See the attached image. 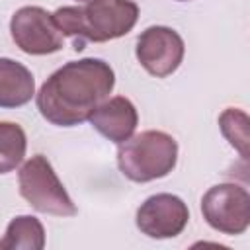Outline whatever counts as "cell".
<instances>
[{
    "instance_id": "1",
    "label": "cell",
    "mask_w": 250,
    "mask_h": 250,
    "mask_svg": "<svg viewBox=\"0 0 250 250\" xmlns=\"http://www.w3.org/2000/svg\"><path fill=\"white\" fill-rule=\"evenodd\" d=\"M113 86L115 72L109 62L94 57L70 61L43 82L35 94L37 109L51 125L74 127L88 121Z\"/></svg>"
},
{
    "instance_id": "2",
    "label": "cell",
    "mask_w": 250,
    "mask_h": 250,
    "mask_svg": "<svg viewBox=\"0 0 250 250\" xmlns=\"http://www.w3.org/2000/svg\"><path fill=\"white\" fill-rule=\"evenodd\" d=\"M139 20V6L133 0H90L84 6H62L53 14L59 31L74 39V49L86 41L104 43L129 33Z\"/></svg>"
},
{
    "instance_id": "3",
    "label": "cell",
    "mask_w": 250,
    "mask_h": 250,
    "mask_svg": "<svg viewBox=\"0 0 250 250\" xmlns=\"http://www.w3.org/2000/svg\"><path fill=\"white\" fill-rule=\"evenodd\" d=\"M178 162V143L164 131L131 135L117 148V166L125 178L137 184L168 176Z\"/></svg>"
},
{
    "instance_id": "4",
    "label": "cell",
    "mask_w": 250,
    "mask_h": 250,
    "mask_svg": "<svg viewBox=\"0 0 250 250\" xmlns=\"http://www.w3.org/2000/svg\"><path fill=\"white\" fill-rule=\"evenodd\" d=\"M20 195L39 213L74 217L78 213L51 162L43 154L31 156L18 172Z\"/></svg>"
},
{
    "instance_id": "5",
    "label": "cell",
    "mask_w": 250,
    "mask_h": 250,
    "mask_svg": "<svg viewBox=\"0 0 250 250\" xmlns=\"http://www.w3.org/2000/svg\"><path fill=\"white\" fill-rule=\"evenodd\" d=\"M201 213L211 229L229 236L242 234L250 225V193L238 184H217L201 197Z\"/></svg>"
},
{
    "instance_id": "6",
    "label": "cell",
    "mask_w": 250,
    "mask_h": 250,
    "mask_svg": "<svg viewBox=\"0 0 250 250\" xmlns=\"http://www.w3.org/2000/svg\"><path fill=\"white\" fill-rule=\"evenodd\" d=\"M10 33L14 43L27 55H51L62 49V33L41 6H23L14 12L10 20Z\"/></svg>"
},
{
    "instance_id": "7",
    "label": "cell",
    "mask_w": 250,
    "mask_h": 250,
    "mask_svg": "<svg viewBox=\"0 0 250 250\" xmlns=\"http://www.w3.org/2000/svg\"><path fill=\"white\" fill-rule=\"evenodd\" d=\"M135 53L137 61L148 74L166 78L182 64L186 45L176 29L166 25H150L139 35Z\"/></svg>"
},
{
    "instance_id": "8",
    "label": "cell",
    "mask_w": 250,
    "mask_h": 250,
    "mask_svg": "<svg viewBox=\"0 0 250 250\" xmlns=\"http://www.w3.org/2000/svg\"><path fill=\"white\" fill-rule=\"evenodd\" d=\"M189 221L188 205L182 197L172 193H156L141 203L137 209V229L148 238H174Z\"/></svg>"
},
{
    "instance_id": "9",
    "label": "cell",
    "mask_w": 250,
    "mask_h": 250,
    "mask_svg": "<svg viewBox=\"0 0 250 250\" xmlns=\"http://www.w3.org/2000/svg\"><path fill=\"white\" fill-rule=\"evenodd\" d=\"M92 127L107 141L121 145L127 141L139 123V113L133 102L125 96H113L104 100L88 117Z\"/></svg>"
},
{
    "instance_id": "10",
    "label": "cell",
    "mask_w": 250,
    "mask_h": 250,
    "mask_svg": "<svg viewBox=\"0 0 250 250\" xmlns=\"http://www.w3.org/2000/svg\"><path fill=\"white\" fill-rule=\"evenodd\" d=\"M33 96L35 80L31 70L14 59L0 57V107H21Z\"/></svg>"
},
{
    "instance_id": "11",
    "label": "cell",
    "mask_w": 250,
    "mask_h": 250,
    "mask_svg": "<svg viewBox=\"0 0 250 250\" xmlns=\"http://www.w3.org/2000/svg\"><path fill=\"white\" fill-rule=\"evenodd\" d=\"M45 246V229L37 217L20 215L10 221L4 236L0 238V250H41Z\"/></svg>"
},
{
    "instance_id": "12",
    "label": "cell",
    "mask_w": 250,
    "mask_h": 250,
    "mask_svg": "<svg viewBox=\"0 0 250 250\" xmlns=\"http://www.w3.org/2000/svg\"><path fill=\"white\" fill-rule=\"evenodd\" d=\"M27 148L25 131L12 121H0V174L16 170Z\"/></svg>"
},
{
    "instance_id": "13",
    "label": "cell",
    "mask_w": 250,
    "mask_h": 250,
    "mask_svg": "<svg viewBox=\"0 0 250 250\" xmlns=\"http://www.w3.org/2000/svg\"><path fill=\"white\" fill-rule=\"evenodd\" d=\"M219 127L227 141L240 152L242 158L248 156V117L236 107H227L219 115Z\"/></svg>"
},
{
    "instance_id": "14",
    "label": "cell",
    "mask_w": 250,
    "mask_h": 250,
    "mask_svg": "<svg viewBox=\"0 0 250 250\" xmlns=\"http://www.w3.org/2000/svg\"><path fill=\"white\" fill-rule=\"evenodd\" d=\"M76 2H80V4H86V2H90V0H76Z\"/></svg>"
},
{
    "instance_id": "15",
    "label": "cell",
    "mask_w": 250,
    "mask_h": 250,
    "mask_svg": "<svg viewBox=\"0 0 250 250\" xmlns=\"http://www.w3.org/2000/svg\"><path fill=\"white\" fill-rule=\"evenodd\" d=\"M178 2H188V0H178Z\"/></svg>"
}]
</instances>
